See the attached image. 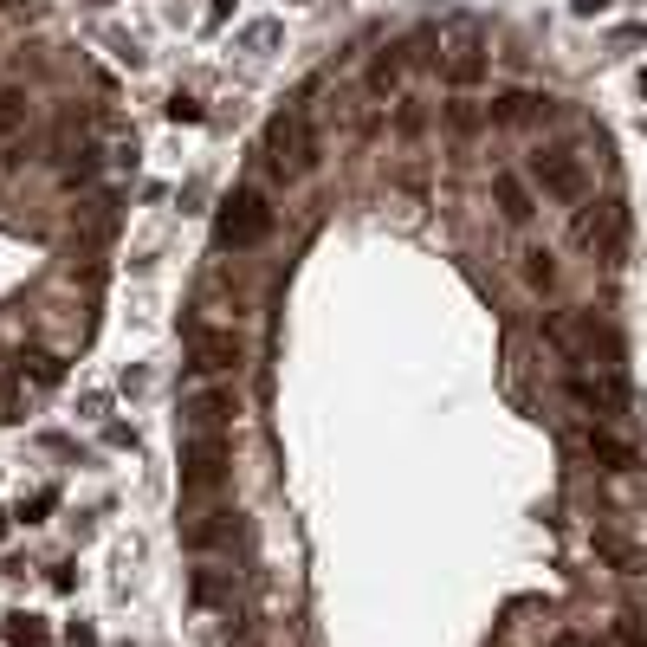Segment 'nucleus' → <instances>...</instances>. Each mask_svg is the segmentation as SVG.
<instances>
[{"label": "nucleus", "instance_id": "obj_15", "mask_svg": "<svg viewBox=\"0 0 647 647\" xmlns=\"http://www.w3.org/2000/svg\"><path fill=\"white\" fill-rule=\"evenodd\" d=\"M615 227H622V214H615V208H583V214H576V246H602V253H609V246H615Z\"/></svg>", "mask_w": 647, "mask_h": 647}, {"label": "nucleus", "instance_id": "obj_22", "mask_svg": "<svg viewBox=\"0 0 647 647\" xmlns=\"http://www.w3.org/2000/svg\"><path fill=\"white\" fill-rule=\"evenodd\" d=\"M447 123H453V130H460V136H473V130H479V104H473V98H453Z\"/></svg>", "mask_w": 647, "mask_h": 647}, {"label": "nucleus", "instance_id": "obj_1", "mask_svg": "<svg viewBox=\"0 0 647 647\" xmlns=\"http://www.w3.org/2000/svg\"><path fill=\"white\" fill-rule=\"evenodd\" d=\"M563 402L576 408V421H622L628 415V382H622V369H583L576 363L570 376H563Z\"/></svg>", "mask_w": 647, "mask_h": 647}, {"label": "nucleus", "instance_id": "obj_17", "mask_svg": "<svg viewBox=\"0 0 647 647\" xmlns=\"http://www.w3.org/2000/svg\"><path fill=\"white\" fill-rule=\"evenodd\" d=\"M20 130H26V91L0 85V143H13Z\"/></svg>", "mask_w": 647, "mask_h": 647}, {"label": "nucleus", "instance_id": "obj_13", "mask_svg": "<svg viewBox=\"0 0 647 647\" xmlns=\"http://www.w3.org/2000/svg\"><path fill=\"white\" fill-rule=\"evenodd\" d=\"M492 117H499V123H550V117H557V98H538V91H505V98H492Z\"/></svg>", "mask_w": 647, "mask_h": 647}, {"label": "nucleus", "instance_id": "obj_16", "mask_svg": "<svg viewBox=\"0 0 647 647\" xmlns=\"http://www.w3.org/2000/svg\"><path fill=\"white\" fill-rule=\"evenodd\" d=\"M402 46H395V52H376V65H369V91H376V98H389V91L395 85H402Z\"/></svg>", "mask_w": 647, "mask_h": 647}, {"label": "nucleus", "instance_id": "obj_8", "mask_svg": "<svg viewBox=\"0 0 647 647\" xmlns=\"http://www.w3.org/2000/svg\"><path fill=\"white\" fill-rule=\"evenodd\" d=\"M570 447L583 453V460L596 466V473H615V479H622V473H635V466H641L635 440H628V434H615L609 421H570Z\"/></svg>", "mask_w": 647, "mask_h": 647}, {"label": "nucleus", "instance_id": "obj_26", "mask_svg": "<svg viewBox=\"0 0 647 647\" xmlns=\"http://www.w3.org/2000/svg\"><path fill=\"white\" fill-rule=\"evenodd\" d=\"M570 7H576V13H583V20H589V13H602V7H609V0H570Z\"/></svg>", "mask_w": 647, "mask_h": 647}, {"label": "nucleus", "instance_id": "obj_5", "mask_svg": "<svg viewBox=\"0 0 647 647\" xmlns=\"http://www.w3.org/2000/svg\"><path fill=\"white\" fill-rule=\"evenodd\" d=\"M525 182L538 188V195H550V201H589V169H583V156H570V149H531Z\"/></svg>", "mask_w": 647, "mask_h": 647}, {"label": "nucleus", "instance_id": "obj_21", "mask_svg": "<svg viewBox=\"0 0 647 647\" xmlns=\"http://www.w3.org/2000/svg\"><path fill=\"white\" fill-rule=\"evenodd\" d=\"M52 505H59V486H39V492H33V499H26V505H20V518H26V525H39V518H46V512H52Z\"/></svg>", "mask_w": 647, "mask_h": 647}, {"label": "nucleus", "instance_id": "obj_24", "mask_svg": "<svg viewBox=\"0 0 647 647\" xmlns=\"http://www.w3.org/2000/svg\"><path fill=\"white\" fill-rule=\"evenodd\" d=\"M65 647H98V635H91L85 622H72V628H65Z\"/></svg>", "mask_w": 647, "mask_h": 647}, {"label": "nucleus", "instance_id": "obj_7", "mask_svg": "<svg viewBox=\"0 0 647 647\" xmlns=\"http://www.w3.org/2000/svg\"><path fill=\"white\" fill-rule=\"evenodd\" d=\"M182 415H188V428H220V434H227V421L240 415V389L220 382L214 369H195L188 389H182Z\"/></svg>", "mask_w": 647, "mask_h": 647}, {"label": "nucleus", "instance_id": "obj_9", "mask_svg": "<svg viewBox=\"0 0 647 647\" xmlns=\"http://www.w3.org/2000/svg\"><path fill=\"white\" fill-rule=\"evenodd\" d=\"M440 72H447L453 91H473L479 78H486V33H479L473 20H453L447 33H440Z\"/></svg>", "mask_w": 647, "mask_h": 647}, {"label": "nucleus", "instance_id": "obj_18", "mask_svg": "<svg viewBox=\"0 0 647 647\" xmlns=\"http://www.w3.org/2000/svg\"><path fill=\"white\" fill-rule=\"evenodd\" d=\"M7 647H52L39 615H7Z\"/></svg>", "mask_w": 647, "mask_h": 647}, {"label": "nucleus", "instance_id": "obj_12", "mask_svg": "<svg viewBox=\"0 0 647 647\" xmlns=\"http://www.w3.org/2000/svg\"><path fill=\"white\" fill-rule=\"evenodd\" d=\"M492 201H499V214L512 220V227H525V220L538 214V201H531V182H525V175H512V169L492 175Z\"/></svg>", "mask_w": 647, "mask_h": 647}, {"label": "nucleus", "instance_id": "obj_4", "mask_svg": "<svg viewBox=\"0 0 647 647\" xmlns=\"http://www.w3.org/2000/svg\"><path fill=\"white\" fill-rule=\"evenodd\" d=\"M182 343H188V363L214 369V376H240V363H246V337L233 324H214V318H195L182 330Z\"/></svg>", "mask_w": 647, "mask_h": 647}, {"label": "nucleus", "instance_id": "obj_11", "mask_svg": "<svg viewBox=\"0 0 647 647\" xmlns=\"http://www.w3.org/2000/svg\"><path fill=\"white\" fill-rule=\"evenodd\" d=\"M589 544H596V557L609 563L615 576H647V550L635 538H622L615 525H596V531H589Z\"/></svg>", "mask_w": 647, "mask_h": 647}, {"label": "nucleus", "instance_id": "obj_14", "mask_svg": "<svg viewBox=\"0 0 647 647\" xmlns=\"http://www.w3.org/2000/svg\"><path fill=\"white\" fill-rule=\"evenodd\" d=\"M195 602L201 609H220V602H233V589H240V570H220V563H201L195 570Z\"/></svg>", "mask_w": 647, "mask_h": 647}, {"label": "nucleus", "instance_id": "obj_27", "mask_svg": "<svg viewBox=\"0 0 647 647\" xmlns=\"http://www.w3.org/2000/svg\"><path fill=\"white\" fill-rule=\"evenodd\" d=\"M7 531H13V518H7V512H0V544H7Z\"/></svg>", "mask_w": 647, "mask_h": 647}, {"label": "nucleus", "instance_id": "obj_23", "mask_svg": "<svg viewBox=\"0 0 647 647\" xmlns=\"http://www.w3.org/2000/svg\"><path fill=\"white\" fill-rule=\"evenodd\" d=\"M169 123H201V104H195V98H182V91H175V98H169Z\"/></svg>", "mask_w": 647, "mask_h": 647}, {"label": "nucleus", "instance_id": "obj_28", "mask_svg": "<svg viewBox=\"0 0 647 647\" xmlns=\"http://www.w3.org/2000/svg\"><path fill=\"white\" fill-rule=\"evenodd\" d=\"M227 647H259V641H253V635H240V641H227Z\"/></svg>", "mask_w": 647, "mask_h": 647}, {"label": "nucleus", "instance_id": "obj_29", "mask_svg": "<svg viewBox=\"0 0 647 647\" xmlns=\"http://www.w3.org/2000/svg\"><path fill=\"white\" fill-rule=\"evenodd\" d=\"M641 98H647V72H641Z\"/></svg>", "mask_w": 647, "mask_h": 647}, {"label": "nucleus", "instance_id": "obj_2", "mask_svg": "<svg viewBox=\"0 0 647 647\" xmlns=\"http://www.w3.org/2000/svg\"><path fill=\"white\" fill-rule=\"evenodd\" d=\"M214 240L227 246V253H253V246H266L272 240V201L259 195V188H240V195L214 214Z\"/></svg>", "mask_w": 647, "mask_h": 647}, {"label": "nucleus", "instance_id": "obj_25", "mask_svg": "<svg viewBox=\"0 0 647 647\" xmlns=\"http://www.w3.org/2000/svg\"><path fill=\"white\" fill-rule=\"evenodd\" d=\"M550 647H596V641H589V635H576V628H563V635L550 641Z\"/></svg>", "mask_w": 647, "mask_h": 647}, {"label": "nucleus", "instance_id": "obj_20", "mask_svg": "<svg viewBox=\"0 0 647 647\" xmlns=\"http://www.w3.org/2000/svg\"><path fill=\"white\" fill-rule=\"evenodd\" d=\"M615 641H622V647H647V615L622 609V615H615Z\"/></svg>", "mask_w": 647, "mask_h": 647}, {"label": "nucleus", "instance_id": "obj_19", "mask_svg": "<svg viewBox=\"0 0 647 647\" xmlns=\"http://www.w3.org/2000/svg\"><path fill=\"white\" fill-rule=\"evenodd\" d=\"M518 272H525V285H531V292H550V285H557V259H550L544 246H531Z\"/></svg>", "mask_w": 647, "mask_h": 647}, {"label": "nucleus", "instance_id": "obj_6", "mask_svg": "<svg viewBox=\"0 0 647 647\" xmlns=\"http://www.w3.org/2000/svg\"><path fill=\"white\" fill-rule=\"evenodd\" d=\"M227 466H233V447H227V434H220V428H188L182 434V492L220 486Z\"/></svg>", "mask_w": 647, "mask_h": 647}, {"label": "nucleus", "instance_id": "obj_10", "mask_svg": "<svg viewBox=\"0 0 647 647\" xmlns=\"http://www.w3.org/2000/svg\"><path fill=\"white\" fill-rule=\"evenodd\" d=\"M182 544L195 550V557H208V550H233V544H246V512H233V505L195 512V518L182 525Z\"/></svg>", "mask_w": 647, "mask_h": 647}, {"label": "nucleus", "instance_id": "obj_3", "mask_svg": "<svg viewBox=\"0 0 647 647\" xmlns=\"http://www.w3.org/2000/svg\"><path fill=\"white\" fill-rule=\"evenodd\" d=\"M266 162L279 175H311L318 169V136H311L305 110H279V117L266 123Z\"/></svg>", "mask_w": 647, "mask_h": 647}]
</instances>
